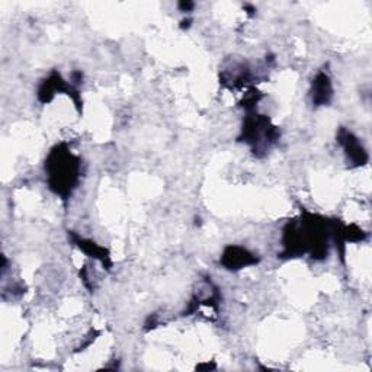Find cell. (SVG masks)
Listing matches in <instances>:
<instances>
[{"mask_svg":"<svg viewBox=\"0 0 372 372\" xmlns=\"http://www.w3.org/2000/svg\"><path fill=\"white\" fill-rule=\"evenodd\" d=\"M259 262L257 257L250 253L244 247L239 246H229L221 256V264L230 271H239L249 265H256Z\"/></svg>","mask_w":372,"mask_h":372,"instance_id":"cell-2","label":"cell"},{"mask_svg":"<svg viewBox=\"0 0 372 372\" xmlns=\"http://www.w3.org/2000/svg\"><path fill=\"white\" fill-rule=\"evenodd\" d=\"M313 103L317 106L327 105L333 96V89H331V82L330 78L324 73H319L317 78L314 79L313 83Z\"/></svg>","mask_w":372,"mask_h":372,"instance_id":"cell-4","label":"cell"},{"mask_svg":"<svg viewBox=\"0 0 372 372\" xmlns=\"http://www.w3.org/2000/svg\"><path fill=\"white\" fill-rule=\"evenodd\" d=\"M46 172L48 175V185L51 191L67 200V197L78 185L81 162L64 145H57L48 155L46 162Z\"/></svg>","mask_w":372,"mask_h":372,"instance_id":"cell-1","label":"cell"},{"mask_svg":"<svg viewBox=\"0 0 372 372\" xmlns=\"http://www.w3.org/2000/svg\"><path fill=\"white\" fill-rule=\"evenodd\" d=\"M339 141L342 143V145L345 148L348 160L353 166H362L368 162V155L365 152V148L362 147L359 140L352 133L342 130L341 134H339Z\"/></svg>","mask_w":372,"mask_h":372,"instance_id":"cell-3","label":"cell"}]
</instances>
